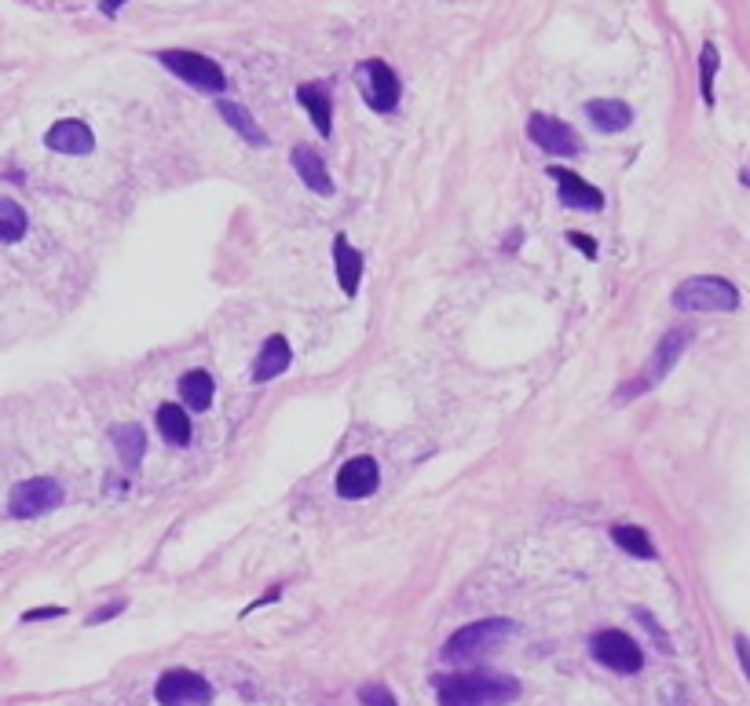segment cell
<instances>
[{
  "mask_svg": "<svg viewBox=\"0 0 750 706\" xmlns=\"http://www.w3.org/2000/svg\"><path fill=\"white\" fill-rule=\"evenodd\" d=\"M688 341H692V330H670L659 341V348H655V355L644 363V370H641V377H633L630 385L622 388L619 392V399H630V396H644V392H652L659 381H663L670 370L677 366V359L685 355V348H688Z\"/></svg>",
  "mask_w": 750,
  "mask_h": 706,
  "instance_id": "obj_5",
  "label": "cell"
},
{
  "mask_svg": "<svg viewBox=\"0 0 750 706\" xmlns=\"http://www.w3.org/2000/svg\"><path fill=\"white\" fill-rule=\"evenodd\" d=\"M290 359H293L290 341L282 333H271L268 341H264V348H260L257 363H253V381H271V377L286 374Z\"/></svg>",
  "mask_w": 750,
  "mask_h": 706,
  "instance_id": "obj_18",
  "label": "cell"
},
{
  "mask_svg": "<svg viewBox=\"0 0 750 706\" xmlns=\"http://www.w3.org/2000/svg\"><path fill=\"white\" fill-rule=\"evenodd\" d=\"M333 268H337V286L344 289V297H355L359 279H363V257L355 253L344 235L333 238Z\"/></svg>",
  "mask_w": 750,
  "mask_h": 706,
  "instance_id": "obj_17",
  "label": "cell"
},
{
  "mask_svg": "<svg viewBox=\"0 0 750 706\" xmlns=\"http://www.w3.org/2000/svg\"><path fill=\"white\" fill-rule=\"evenodd\" d=\"M527 136H531V143H535L538 150L557 154V158H575V154H582V140L575 136V129H571L568 121L549 118V114H531Z\"/></svg>",
  "mask_w": 750,
  "mask_h": 706,
  "instance_id": "obj_10",
  "label": "cell"
},
{
  "mask_svg": "<svg viewBox=\"0 0 750 706\" xmlns=\"http://www.w3.org/2000/svg\"><path fill=\"white\" fill-rule=\"evenodd\" d=\"M114 447H118V458L125 469H136L147 450V432L143 425H118L114 428Z\"/></svg>",
  "mask_w": 750,
  "mask_h": 706,
  "instance_id": "obj_22",
  "label": "cell"
},
{
  "mask_svg": "<svg viewBox=\"0 0 750 706\" xmlns=\"http://www.w3.org/2000/svg\"><path fill=\"white\" fill-rule=\"evenodd\" d=\"M121 611H125V600H118V604H107V608H103V611H96V615H92V622L114 619V615H121Z\"/></svg>",
  "mask_w": 750,
  "mask_h": 706,
  "instance_id": "obj_31",
  "label": "cell"
},
{
  "mask_svg": "<svg viewBox=\"0 0 750 706\" xmlns=\"http://www.w3.org/2000/svg\"><path fill=\"white\" fill-rule=\"evenodd\" d=\"M637 622H641L644 630L652 633V641L659 644L663 652H674V644H670V637H666V633H663V626H659V622H655L652 615H648V611H644V608H637Z\"/></svg>",
  "mask_w": 750,
  "mask_h": 706,
  "instance_id": "obj_27",
  "label": "cell"
},
{
  "mask_svg": "<svg viewBox=\"0 0 750 706\" xmlns=\"http://www.w3.org/2000/svg\"><path fill=\"white\" fill-rule=\"evenodd\" d=\"M158 63L165 66V70H172L180 81H187L191 88H198V92H213L216 96V92L227 88V77H224V70H220V63H213V59L202 52L172 48V52H158Z\"/></svg>",
  "mask_w": 750,
  "mask_h": 706,
  "instance_id": "obj_4",
  "label": "cell"
},
{
  "mask_svg": "<svg viewBox=\"0 0 750 706\" xmlns=\"http://www.w3.org/2000/svg\"><path fill=\"white\" fill-rule=\"evenodd\" d=\"M590 652L600 666H608L615 674H637L644 666V652L637 648V641H633L630 633H622V630L593 633Z\"/></svg>",
  "mask_w": 750,
  "mask_h": 706,
  "instance_id": "obj_9",
  "label": "cell"
},
{
  "mask_svg": "<svg viewBox=\"0 0 750 706\" xmlns=\"http://www.w3.org/2000/svg\"><path fill=\"white\" fill-rule=\"evenodd\" d=\"M674 308L677 311H714V315H729L740 308V289L732 286L721 275H692L674 289Z\"/></svg>",
  "mask_w": 750,
  "mask_h": 706,
  "instance_id": "obj_2",
  "label": "cell"
},
{
  "mask_svg": "<svg viewBox=\"0 0 750 706\" xmlns=\"http://www.w3.org/2000/svg\"><path fill=\"white\" fill-rule=\"evenodd\" d=\"M359 703L363 706H399L396 696L388 692V685H363L359 688Z\"/></svg>",
  "mask_w": 750,
  "mask_h": 706,
  "instance_id": "obj_26",
  "label": "cell"
},
{
  "mask_svg": "<svg viewBox=\"0 0 750 706\" xmlns=\"http://www.w3.org/2000/svg\"><path fill=\"white\" fill-rule=\"evenodd\" d=\"M63 505V483L52 480V476H33V480H22L8 498V513L15 520H33V516H44Z\"/></svg>",
  "mask_w": 750,
  "mask_h": 706,
  "instance_id": "obj_7",
  "label": "cell"
},
{
  "mask_svg": "<svg viewBox=\"0 0 750 706\" xmlns=\"http://www.w3.org/2000/svg\"><path fill=\"white\" fill-rule=\"evenodd\" d=\"M216 110H220V118H224L227 125H231V129H235L246 143H253V147H268V132L260 129L257 118H253V114H249V110L242 107V103L220 99V103H216Z\"/></svg>",
  "mask_w": 750,
  "mask_h": 706,
  "instance_id": "obj_19",
  "label": "cell"
},
{
  "mask_svg": "<svg viewBox=\"0 0 750 706\" xmlns=\"http://www.w3.org/2000/svg\"><path fill=\"white\" fill-rule=\"evenodd\" d=\"M213 396H216V385L205 370H187V374L180 377V399L191 410H205L213 403Z\"/></svg>",
  "mask_w": 750,
  "mask_h": 706,
  "instance_id": "obj_21",
  "label": "cell"
},
{
  "mask_svg": "<svg viewBox=\"0 0 750 706\" xmlns=\"http://www.w3.org/2000/svg\"><path fill=\"white\" fill-rule=\"evenodd\" d=\"M44 143L55 150V154H92V147H96V136H92V129H88L85 121L77 118H66V121H55L52 129L44 132Z\"/></svg>",
  "mask_w": 750,
  "mask_h": 706,
  "instance_id": "obj_13",
  "label": "cell"
},
{
  "mask_svg": "<svg viewBox=\"0 0 750 706\" xmlns=\"http://www.w3.org/2000/svg\"><path fill=\"white\" fill-rule=\"evenodd\" d=\"M718 66H721L718 44L707 41L703 44V52H699V96H703L707 107L718 103V99H714V77H718Z\"/></svg>",
  "mask_w": 750,
  "mask_h": 706,
  "instance_id": "obj_24",
  "label": "cell"
},
{
  "mask_svg": "<svg viewBox=\"0 0 750 706\" xmlns=\"http://www.w3.org/2000/svg\"><path fill=\"white\" fill-rule=\"evenodd\" d=\"M154 696L161 706H213V685L194 670H165Z\"/></svg>",
  "mask_w": 750,
  "mask_h": 706,
  "instance_id": "obj_8",
  "label": "cell"
},
{
  "mask_svg": "<svg viewBox=\"0 0 750 706\" xmlns=\"http://www.w3.org/2000/svg\"><path fill=\"white\" fill-rule=\"evenodd\" d=\"M59 615H66V608H37V611H26V615H22V622H41V619H59Z\"/></svg>",
  "mask_w": 750,
  "mask_h": 706,
  "instance_id": "obj_30",
  "label": "cell"
},
{
  "mask_svg": "<svg viewBox=\"0 0 750 706\" xmlns=\"http://www.w3.org/2000/svg\"><path fill=\"white\" fill-rule=\"evenodd\" d=\"M440 706H509L520 699V681L509 674H454L436 681Z\"/></svg>",
  "mask_w": 750,
  "mask_h": 706,
  "instance_id": "obj_1",
  "label": "cell"
},
{
  "mask_svg": "<svg viewBox=\"0 0 750 706\" xmlns=\"http://www.w3.org/2000/svg\"><path fill=\"white\" fill-rule=\"evenodd\" d=\"M743 183H750V172H743Z\"/></svg>",
  "mask_w": 750,
  "mask_h": 706,
  "instance_id": "obj_33",
  "label": "cell"
},
{
  "mask_svg": "<svg viewBox=\"0 0 750 706\" xmlns=\"http://www.w3.org/2000/svg\"><path fill=\"white\" fill-rule=\"evenodd\" d=\"M516 626L509 619H480L461 626L447 644H443V659H454V663H465V659H480L483 652H491L513 633Z\"/></svg>",
  "mask_w": 750,
  "mask_h": 706,
  "instance_id": "obj_3",
  "label": "cell"
},
{
  "mask_svg": "<svg viewBox=\"0 0 750 706\" xmlns=\"http://www.w3.org/2000/svg\"><path fill=\"white\" fill-rule=\"evenodd\" d=\"M377 483H381V469H377V461L370 458V454H359V458L344 461L341 472H337V494H341V498H352V502L374 494Z\"/></svg>",
  "mask_w": 750,
  "mask_h": 706,
  "instance_id": "obj_11",
  "label": "cell"
},
{
  "mask_svg": "<svg viewBox=\"0 0 750 706\" xmlns=\"http://www.w3.org/2000/svg\"><path fill=\"white\" fill-rule=\"evenodd\" d=\"M121 4H125V0H99V11H103V15H118Z\"/></svg>",
  "mask_w": 750,
  "mask_h": 706,
  "instance_id": "obj_32",
  "label": "cell"
},
{
  "mask_svg": "<svg viewBox=\"0 0 750 706\" xmlns=\"http://www.w3.org/2000/svg\"><path fill=\"white\" fill-rule=\"evenodd\" d=\"M26 227H30V220H26V213H22L19 202H11V198H0V242H19L22 235H26Z\"/></svg>",
  "mask_w": 750,
  "mask_h": 706,
  "instance_id": "obj_25",
  "label": "cell"
},
{
  "mask_svg": "<svg viewBox=\"0 0 750 706\" xmlns=\"http://www.w3.org/2000/svg\"><path fill=\"white\" fill-rule=\"evenodd\" d=\"M549 176L557 180V198L568 205V209H586V213H600V209H604V194H600L593 183L582 180L579 172L553 165V169H549Z\"/></svg>",
  "mask_w": 750,
  "mask_h": 706,
  "instance_id": "obj_12",
  "label": "cell"
},
{
  "mask_svg": "<svg viewBox=\"0 0 750 706\" xmlns=\"http://www.w3.org/2000/svg\"><path fill=\"white\" fill-rule=\"evenodd\" d=\"M355 85L363 92L366 107L377 110V114H392L399 107V96H403V85H399L396 70L385 63V59H366L355 70Z\"/></svg>",
  "mask_w": 750,
  "mask_h": 706,
  "instance_id": "obj_6",
  "label": "cell"
},
{
  "mask_svg": "<svg viewBox=\"0 0 750 706\" xmlns=\"http://www.w3.org/2000/svg\"><path fill=\"white\" fill-rule=\"evenodd\" d=\"M568 242H571V246H579L590 260L597 257V242H593L590 235H579V231H575V235H568Z\"/></svg>",
  "mask_w": 750,
  "mask_h": 706,
  "instance_id": "obj_29",
  "label": "cell"
},
{
  "mask_svg": "<svg viewBox=\"0 0 750 706\" xmlns=\"http://www.w3.org/2000/svg\"><path fill=\"white\" fill-rule=\"evenodd\" d=\"M293 169H297L300 183H304L308 191L322 194V198H333L330 169H326V161L315 154V147H293Z\"/></svg>",
  "mask_w": 750,
  "mask_h": 706,
  "instance_id": "obj_14",
  "label": "cell"
},
{
  "mask_svg": "<svg viewBox=\"0 0 750 706\" xmlns=\"http://www.w3.org/2000/svg\"><path fill=\"white\" fill-rule=\"evenodd\" d=\"M158 432L172 447H187L191 443V418H187V410L180 403H165L158 410Z\"/></svg>",
  "mask_w": 750,
  "mask_h": 706,
  "instance_id": "obj_20",
  "label": "cell"
},
{
  "mask_svg": "<svg viewBox=\"0 0 750 706\" xmlns=\"http://www.w3.org/2000/svg\"><path fill=\"white\" fill-rule=\"evenodd\" d=\"M586 118L593 121L597 132H622L633 125V110L622 99H590L586 103Z\"/></svg>",
  "mask_w": 750,
  "mask_h": 706,
  "instance_id": "obj_15",
  "label": "cell"
},
{
  "mask_svg": "<svg viewBox=\"0 0 750 706\" xmlns=\"http://www.w3.org/2000/svg\"><path fill=\"white\" fill-rule=\"evenodd\" d=\"M736 659H740L743 674H747V681H750V637L747 633H736Z\"/></svg>",
  "mask_w": 750,
  "mask_h": 706,
  "instance_id": "obj_28",
  "label": "cell"
},
{
  "mask_svg": "<svg viewBox=\"0 0 750 706\" xmlns=\"http://www.w3.org/2000/svg\"><path fill=\"white\" fill-rule=\"evenodd\" d=\"M297 99H300V107L308 110V118L315 121V129H319L322 140H330V136H333L330 88H326V85H300L297 88Z\"/></svg>",
  "mask_w": 750,
  "mask_h": 706,
  "instance_id": "obj_16",
  "label": "cell"
},
{
  "mask_svg": "<svg viewBox=\"0 0 750 706\" xmlns=\"http://www.w3.org/2000/svg\"><path fill=\"white\" fill-rule=\"evenodd\" d=\"M611 542L622 549V553H630V557H641V560H655V546L652 538L644 535L641 527H611Z\"/></svg>",
  "mask_w": 750,
  "mask_h": 706,
  "instance_id": "obj_23",
  "label": "cell"
}]
</instances>
